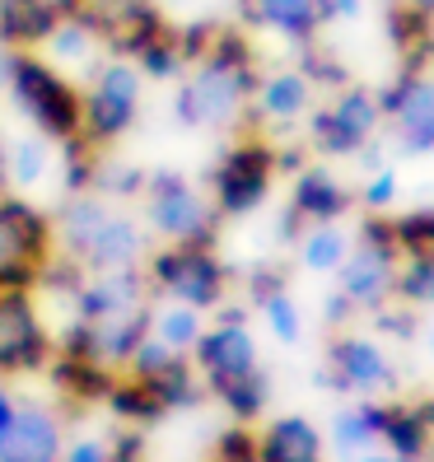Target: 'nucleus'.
Wrapping results in <instances>:
<instances>
[{"label": "nucleus", "mask_w": 434, "mask_h": 462, "mask_svg": "<svg viewBox=\"0 0 434 462\" xmlns=\"http://www.w3.org/2000/svg\"><path fill=\"white\" fill-rule=\"evenodd\" d=\"M257 85H262V70H257V57H253V42L234 29H220L210 51L192 61L187 79L178 85L173 117L192 131L229 126V122H238L243 107L253 103Z\"/></svg>", "instance_id": "f257e3e1"}, {"label": "nucleus", "mask_w": 434, "mask_h": 462, "mask_svg": "<svg viewBox=\"0 0 434 462\" xmlns=\"http://www.w3.org/2000/svg\"><path fill=\"white\" fill-rule=\"evenodd\" d=\"M0 79H5L14 107L29 117V126H38V135L57 145L79 135V89L51 61L19 47H0Z\"/></svg>", "instance_id": "f03ea898"}, {"label": "nucleus", "mask_w": 434, "mask_h": 462, "mask_svg": "<svg viewBox=\"0 0 434 462\" xmlns=\"http://www.w3.org/2000/svg\"><path fill=\"white\" fill-rule=\"evenodd\" d=\"M141 89H145V75L135 70L131 57H107L89 85L79 89V141L94 150L122 141L141 117Z\"/></svg>", "instance_id": "7ed1b4c3"}, {"label": "nucleus", "mask_w": 434, "mask_h": 462, "mask_svg": "<svg viewBox=\"0 0 434 462\" xmlns=\"http://www.w3.org/2000/svg\"><path fill=\"white\" fill-rule=\"evenodd\" d=\"M397 266H402V248H397L392 220L365 215V225L350 238V253L337 271V290L360 313H374V309H383L397 299Z\"/></svg>", "instance_id": "20e7f679"}, {"label": "nucleus", "mask_w": 434, "mask_h": 462, "mask_svg": "<svg viewBox=\"0 0 434 462\" xmlns=\"http://www.w3.org/2000/svg\"><path fill=\"white\" fill-rule=\"evenodd\" d=\"M141 206H145V225L164 243H206V248H215V234H220L225 215L215 210V201L201 197L178 169L145 173Z\"/></svg>", "instance_id": "39448f33"}, {"label": "nucleus", "mask_w": 434, "mask_h": 462, "mask_svg": "<svg viewBox=\"0 0 434 462\" xmlns=\"http://www.w3.org/2000/svg\"><path fill=\"white\" fill-rule=\"evenodd\" d=\"M145 276H150V294L173 299V304H187V309H201V313L220 309L225 285H229L225 262L206 243H164L145 262Z\"/></svg>", "instance_id": "423d86ee"}, {"label": "nucleus", "mask_w": 434, "mask_h": 462, "mask_svg": "<svg viewBox=\"0 0 434 462\" xmlns=\"http://www.w3.org/2000/svg\"><path fill=\"white\" fill-rule=\"evenodd\" d=\"M51 257V215L14 192H0V290H33Z\"/></svg>", "instance_id": "0eeeda50"}, {"label": "nucleus", "mask_w": 434, "mask_h": 462, "mask_svg": "<svg viewBox=\"0 0 434 462\" xmlns=\"http://www.w3.org/2000/svg\"><path fill=\"white\" fill-rule=\"evenodd\" d=\"M281 173V154L271 141L262 135H243L234 141L210 169V201L225 220H238V215H253L266 197H271V182Z\"/></svg>", "instance_id": "6e6552de"}, {"label": "nucleus", "mask_w": 434, "mask_h": 462, "mask_svg": "<svg viewBox=\"0 0 434 462\" xmlns=\"http://www.w3.org/2000/svg\"><path fill=\"white\" fill-rule=\"evenodd\" d=\"M383 126V107H378V94L369 85H341V94L309 113V145L322 154V159H350L369 150V141Z\"/></svg>", "instance_id": "1a4fd4ad"}, {"label": "nucleus", "mask_w": 434, "mask_h": 462, "mask_svg": "<svg viewBox=\"0 0 434 462\" xmlns=\"http://www.w3.org/2000/svg\"><path fill=\"white\" fill-rule=\"evenodd\" d=\"M192 369L210 393H220V388H229V383H238V378L262 369L257 365V337L248 328V309L229 304V309L215 313V322L192 346Z\"/></svg>", "instance_id": "9d476101"}, {"label": "nucleus", "mask_w": 434, "mask_h": 462, "mask_svg": "<svg viewBox=\"0 0 434 462\" xmlns=\"http://www.w3.org/2000/svg\"><path fill=\"white\" fill-rule=\"evenodd\" d=\"M150 322H154V309L150 304H135V309H122V313H107V318H94V322H79L70 318V328L61 332V346L66 356H79V360H94L103 369H126L131 350L150 337Z\"/></svg>", "instance_id": "9b49d317"}, {"label": "nucleus", "mask_w": 434, "mask_h": 462, "mask_svg": "<svg viewBox=\"0 0 434 462\" xmlns=\"http://www.w3.org/2000/svg\"><path fill=\"white\" fill-rule=\"evenodd\" d=\"M51 332L33 290H0V378L42 374L51 360Z\"/></svg>", "instance_id": "f8f14e48"}, {"label": "nucleus", "mask_w": 434, "mask_h": 462, "mask_svg": "<svg viewBox=\"0 0 434 462\" xmlns=\"http://www.w3.org/2000/svg\"><path fill=\"white\" fill-rule=\"evenodd\" d=\"M75 19L98 38V47H107V57H135L150 38L169 29L154 0H79Z\"/></svg>", "instance_id": "ddd939ff"}, {"label": "nucleus", "mask_w": 434, "mask_h": 462, "mask_svg": "<svg viewBox=\"0 0 434 462\" xmlns=\"http://www.w3.org/2000/svg\"><path fill=\"white\" fill-rule=\"evenodd\" d=\"M378 107H383V122L392 126L402 154H434V75H425L420 66L402 70L378 94Z\"/></svg>", "instance_id": "4468645a"}, {"label": "nucleus", "mask_w": 434, "mask_h": 462, "mask_svg": "<svg viewBox=\"0 0 434 462\" xmlns=\"http://www.w3.org/2000/svg\"><path fill=\"white\" fill-rule=\"evenodd\" d=\"M318 383H328L337 393L374 397V393L397 388V369L374 337H337L328 346V374H318Z\"/></svg>", "instance_id": "2eb2a0df"}, {"label": "nucleus", "mask_w": 434, "mask_h": 462, "mask_svg": "<svg viewBox=\"0 0 434 462\" xmlns=\"http://www.w3.org/2000/svg\"><path fill=\"white\" fill-rule=\"evenodd\" d=\"M150 276H145V262L141 266H117V271H89L79 290L70 294V318L79 322H94L107 313H122L135 304H150Z\"/></svg>", "instance_id": "dca6fc26"}, {"label": "nucleus", "mask_w": 434, "mask_h": 462, "mask_svg": "<svg viewBox=\"0 0 434 462\" xmlns=\"http://www.w3.org/2000/svg\"><path fill=\"white\" fill-rule=\"evenodd\" d=\"M61 448H66L61 420L47 406L19 397L5 434H0V462H61Z\"/></svg>", "instance_id": "f3484780"}, {"label": "nucleus", "mask_w": 434, "mask_h": 462, "mask_svg": "<svg viewBox=\"0 0 434 462\" xmlns=\"http://www.w3.org/2000/svg\"><path fill=\"white\" fill-rule=\"evenodd\" d=\"M238 14L253 29L281 33L285 42L304 47V42H318L322 23L332 19V5L328 0H238Z\"/></svg>", "instance_id": "a211bd4d"}, {"label": "nucleus", "mask_w": 434, "mask_h": 462, "mask_svg": "<svg viewBox=\"0 0 434 462\" xmlns=\"http://www.w3.org/2000/svg\"><path fill=\"white\" fill-rule=\"evenodd\" d=\"M290 210L304 225H337L356 210V192L328 169V164H304L290 187Z\"/></svg>", "instance_id": "6ab92c4d"}, {"label": "nucleus", "mask_w": 434, "mask_h": 462, "mask_svg": "<svg viewBox=\"0 0 434 462\" xmlns=\"http://www.w3.org/2000/svg\"><path fill=\"white\" fill-rule=\"evenodd\" d=\"M70 262H79L85 271H117V266H141L145 262V229L122 210H107L103 225L85 238Z\"/></svg>", "instance_id": "aec40b11"}, {"label": "nucleus", "mask_w": 434, "mask_h": 462, "mask_svg": "<svg viewBox=\"0 0 434 462\" xmlns=\"http://www.w3.org/2000/svg\"><path fill=\"white\" fill-rule=\"evenodd\" d=\"M309 107H313V85H309L304 70H276V75H266L262 85H257V94H253V117L257 122H271V126L300 122V117H309Z\"/></svg>", "instance_id": "412c9836"}, {"label": "nucleus", "mask_w": 434, "mask_h": 462, "mask_svg": "<svg viewBox=\"0 0 434 462\" xmlns=\"http://www.w3.org/2000/svg\"><path fill=\"white\" fill-rule=\"evenodd\" d=\"M262 462H322V434L304 416H276L257 430Z\"/></svg>", "instance_id": "4be33fe9"}, {"label": "nucleus", "mask_w": 434, "mask_h": 462, "mask_svg": "<svg viewBox=\"0 0 434 462\" xmlns=\"http://www.w3.org/2000/svg\"><path fill=\"white\" fill-rule=\"evenodd\" d=\"M47 378L57 383V393H66L75 402H103L107 388H113V378H117V369H103L94 360H79V356H66V350H51Z\"/></svg>", "instance_id": "5701e85b"}, {"label": "nucleus", "mask_w": 434, "mask_h": 462, "mask_svg": "<svg viewBox=\"0 0 434 462\" xmlns=\"http://www.w3.org/2000/svg\"><path fill=\"white\" fill-rule=\"evenodd\" d=\"M57 23L61 19L42 0H0V47H19V51L42 47Z\"/></svg>", "instance_id": "b1692460"}, {"label": "nucleus", "mask_w": 434, "mask_h": 462, "mask_svg": "<svg viewBox=\"0 0 434 462\" xmlns=\"http://www.w3.org/2000/svg\"><path fill=\"white\" fill-rule=\"evenodd\" d=\"M103 406L113 411L122 425H135V430H145V425H159L169 411H164V402L154 397V388L145 383V378H135V374H117L113 378V388H107Z\"/></svg>", "instance_id": "393cba45"}, {"label": "nucleus", "mask_w": 434, "mask_h": 462, "mask_svg": "<svg viewBox=\"0 0 434 462\" xmlns=\"http://www.w3.org/2000/svg\"><path fill=\"white\" fill-rule=\"evenodd\" d=\"M383 411H388V402H360V406L337 411L332 416V448L341 457L374 448L378 444V430H383Z\"/></svg>", "instance_id": "a878e982"}, {"label": "nucleus", "mask_w": 434, "mask_h": 462, "mask_svg": "<svg viewBox=\"0 0 434 462\" xmlns=\"http://www.w3.org/2000/svg\"><path fill=\"white\" fill-rule=\"evenodd\" d=\"M346 253H350V234L341 229V220L337 225H309L300 234V266L313 271V276H337Z\"/></svg>", "instance_id": "bb28decb"}, {"label": "nucleus", "mask_w": 434, "mask_h": 462, "mask_svg": "<svg viewBox=\"0 0 434 462\" xmlns=\"http://www.w3.org/2000/svg\"><path fill=\"white\" fill-rule=\"evenodd\" d=\"M150 332L159 341H169L173 350H182V356H192V346L206 332V322H201V309H187V304H173V299H169L164 309H154Z\"/></svg>", "instance_id": "cd10ccee"}, {"label": "nucleus", "mask_w": 434, "mask_h": 462, "mask_svg": "<svg viewBox=\"0 0 434 462\" xmlns=\"http://www.w3.org/2000/svg\"><path fill=\"white\" fill-rule=\"evenodd\" d=\"M215 397H220V406L229 411V420L253 425V420H262V411L271 406V383H266V374L257 369V374H248V378H238V383L220 388Z\"/></svg>", "instance_id": "c85d7f7f"}, {"label": "nucleus", "mask_w": 434, "mask_h": 462, "mask_svg": "<svg viewBox=\"0 0 434 462\" xmlns=\"http://www.w3.org/2000/svg\"><path fill=\"white\" fill-rule=\"evenodd\" d=\"M131 61H135V70H141L145 79H178V75L187 70V57H182V47H178L173 29H164L159 38H150Z\"/></svg>", "instance_id": "c756f323"}, {"label": "nucleus", "mask_w": 434, "mask_h": 462, "mask_svg": "<svg viewBox=\"0 0 434 462\" xmlns=\"http://www.w3.org/2000/svg\"><path fill=\"white\" fill-rule=\"evenodd\" d=\"M392 234L402 257H434V206H411L392 215Z\"/></svg>", "instance_id": "7c9ffc66"}, {"label": "nucleus", "mask_w": 434, "mask_h": 462, "mask_svg": "<svg viewBox=\"0 0 434 462\" xmlns=\"http://www.w3.org/2000/svg\"><path fill=\"white\" fill-rule=\"evenodd\" d=\"M257 309H262L266 332L276 337L281 346H300V337H304V322H300V304H294L290 285H285V290H276V294H266V299H257Z\"/></svg>", "instance_id": "2f4dec72"}, {"label": "nucleus", "mask_w": 434, "mask_h": 462, "mask_svg": "<svg viewBox=\"0 0 434 462\" xmlns=\"http://www.w3.org/2000/svg\"><path fill=\"white\" fill-rule=\"evenodd\" d=\"M397 299L406 309H434V257H402Z\"/></svg>", "instance_id": "473e14b6"}, {"label": "nucleus", "mask_w": 434, "mask_h": 462, "mask_svg": "<svg viewBox=\"0 0 434 462\" xmlns=\"http://www.w3.org/2000/svg\"><path fill=\"white\" fill-rule=\"evenodd\" d=\"M47 135H23L10 145V187H38L47 178Z\"/></svg>", "instance_id": "72a5a7b5"}, {"label": "nucleus", "mask_w": 434, "mask_h": 462, "mask_svg": "<svg viewBox=\"0 0 434 462\" xmlns=\"http://www.w3.org/2000/svg\"><path fill=\"white\" fill-rule=\"evenodd\" d=\"M89 192L113 197V201H141V192H145V169H135V164H103V159H98Z\"/></svg>", "instance_id": "f704fd0d"}, {"label": "nucleus", "mask_w": 434, "mask_h": 462, "mask_svg": "<svg viewBox=\"0 0 434 462\" xmlns=\"http://www.w3.org/2000/svg\"><path fill=\"white\" fill-rule=\"evenodd\" d=\"M42 47H47L57 61H89L94 51H98V38H94V33L85 29V23H79V19L70 14V19H61L57 29L47 33V42H42Z\"/></svg>", "instance_id": "c9c22d12"}, {"label": "nucleus", "mask_w": 434, "mask_h": 462, "mask_svg": "<svg viewBox=\"0 0 434 462\" xmlns=\"http://www.w3.org/2000/svg\"><path fill=\"white\" fill-rule=\"evenodd\" d=\"M210 462H262V453H257V430L243 425V420L225 425L220 434H215Z\"/></svg>", "instance_id": "e433bc0d"}, {"label": "nucleus", "mask_w": 434, "mask_h": 462, "mask_svg": "<svg viewBox=\"0 0 434 462\" xmlns=\"http://www.w3.org/2000/svg\"><path fill=\"white\" fill-rule=\"evenodd\" d=\"M402 197V182H397V169H388V164H378L374 169V178L365 182V192L356 197L369 215H383V210H392V201Z\"/></svg>", "instance_id": "4c0bfd02"}, {"label": "nucleus", "mask_w": 434, "mask_h": 462, "mask_svg": "<svg viewBox=\"0 0 434 462\" xmlns=\"http://www.w3.org/2000/svg\"><path fill=\"white\" fill-rule=\"evenodd\" d=\"M300 70L309 75V85H313V89H322V85H346V70H341V61L322 57V47H318V42H304Z\"/></svg>", "instance_id": "58836bf2"}, {"label": "nucleus", "mask_w": 434, "mask_h": 462, "mask_svg": "<svg viewBox=\"0 0 434 462\" xmlns=\"http://www.w3.org/2000/svg\"><path fill=\"white\" fill-rule=\"evenodd\" d=\"M374 332H383V337H392V341H416L420 322H416V313L383 304V309H374Z\"/></svg>", "instance_id": "ea45409f"}, {"label": "nucleus", "mask_w": 434, "mask_h": 462, "mask_svg": "<svg viewBox=\"0 0 434 462\" xmlns=\"http://www.w3.org/2000/svg\"><path fill=\"white\" fill-rule=\"evenodd\" d=\"M113 457V444L103 434H79V439H66L61 448V462H107Z\"/></svg>", "instance_id": "a19ab883"}, {"label": "nucleus", "mask_w": 434, "mask_h": 462, "mask_svg": "<svg viewBox=\"0 0 434 462\" xmlns=\"http://www.w3.org/2000/svg\"><path fill=\"white\" fill-rule=\"evenodd\" d=\"M248 290H253V304H257V299L285 290V276H281L276 266H257V271H253V281H248Z\"/></svg>", "instance_id": "79ce46f5"}, {"label": "nucleus", "mask_w": 434, "mask_h": 462, "mask_svg": "<svg viewBox=\"0 0 434 462\" xmlns=\"http://www.w3.org/2000/svg\"><path fill=\"white\" fill-rule=\"evenodd\" d=\"M346 462H416V457H402V453H392V448H383V444H374V448H365V453H350Z\"/></svg>", "instance_id": "37998d69"}, {"label": "nucleus", "mask_w": 434, "mask_h": 462, "mask_svg": "<svg viewBox=\"0 0 434 462\" xmlns=\"http://www.w3.org/2000/svg\"><path fill=\"white\" fill-rule=\"evenodd\" d=\"M14 406H19V397H14V388H10V378H0V434H5Z\"/></svg>", "instance_id": "c03bdc74"}, {"label": "nucleus", "mask_w": 434, "mask_h": 462, "mask_svg": "<svg viewBox=\"0 0 434 462\" xmlns=\"http://www.w3.org/2000/svg\"><path fill=\"white\" fill-rule=\"evenodd\" d=\"M350 313H356V304H350V299L337 290V294H328V322H346Z\"/></svg>", "instance_id": "a18cd8bd"}, {"label": "nucleus", "mask_w": 434, "mask_h": 462, "mask_svg": "<svg viewBox=\"0 0 434 462\" xmlns=\"http://www.w3.org/2000/svg\"><path fill=\"white\" fill-rule=\"evenodd\" d=\"M0 192H10V145L0 135Z\"/></svg>", "instance_id": "49530a36"}, {"label": "nucleus", "mask_w": 434, "mask_h": 462, "mask_svg": "<svg viewBox=\"0 0 434 462\" xmlns=\"http://www.w3.org/2000/svg\"><path fill=\"white\" fill-rule=\"evenodd\" d=\"M411 5H420V10H434V0H411Z\"/></svg>", "instance_id": "de8ad7c7"}, {"label": "nucleus", "mask_w": 434, "mask_h": 462, "mask_svg": "<svg viewBox=\"0 0 434 462\" xmlns=\"http://www.w3.org/2000/svg\"><path fill=\"white\" fill-rule=\"evenodd\" d=\"M425 346H429V356H434V328H429V337H425Z\"/></svg>", "instance_id": "09e8293b"}]
</instances>
